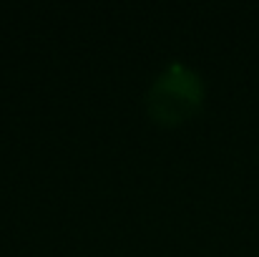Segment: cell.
I'll list each match as a JSON object with an SVG mask.
<instances>
[{
  "instance_id": "obj_1",
  "label": "cell",
  "mask_w": 259,
  "mask_h": 257,
  "mask_svg": "<svg viewBox=\"0 0 259 257\" xmlns=\"http://www.w3.org/2000/svg\"><path fill=\"white\" fill-rule=\"evenodd\" d=\"M206 98V86L196 68L171 61L149 86L146 93V114L159 126H181L194 119Z\"/></svg>"
}]
</instances>
